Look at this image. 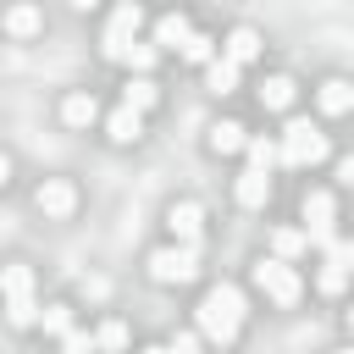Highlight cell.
<instances>
[{"label": "cell", "instance_id": "ac0fdd59", "mask_svg": "<svg viewBox=\"0 0 354 354\" xmlns=\"http://www.w3.org/2000/svg\"><path fill=\"white\" fill-rule=\"evenodd\" d=\"M260 105H266V111H288V105H293V77H266Z\"/></svg>", "mask_w": 354, "mask_h": 354}, {"label": "cell", "instance_id": "603a6c76", "mask_svg": "<svg viewBox=\"0 0 354 354\" xmlns=\"http://www.w3.org/2000/svg\"><path fill=\"white\" fill-rule=\"evenodd\" d=\"M210 44H216L210 33H188V44H183V61H194V66H210V61H216V55H210Z\"/></svg>", "mask_w": 354, "mask_h": 354}, {"label": "cell", "instance_id": "8992f818", "mask_svg": "<svg viewBox=\"0 0 354 354\" xmlns=\"http://www.w3.org/2000/svg\"><path fill=\"white\" fill-rule=\"evenodd\" d=\"M299 210H304V238H310L315 249H332V194L310 188Z\"/></svg>", "mask_w": 354, "mask_h": 354}, {"label": "cell", "instance_id": "4fadbf2b", "mask_svg": "<svg viewBox=\"0 0 354 354\" xmlns=\"http://www.w3.org/2000/svg\"><path fill=\"white\" fill-rule=\"evenodd\" d=\"M254 55H260V33H254V28H232V33H227V61L243 66V61H254Z\"/></svg>", "mask_w": 354, "mask_h": 354}, {"label": "cell", "instance_id": "7a4b0ae2", "mask_svg": "<svg viewBox=\"0 0 354 354\" xmlns=\"http://www.w3.org/2000/svg\"><path fill=\"white\" fill-rule=\"evenodd\" d=\"M0 288H6V321L11 326H33L39 321V304H33V271L17 260L0 271Z\"/></svg>", "mask_w": 354, "mask_h": 354}, {"label": "cell", "instance_id": "cb8c5ba5", "mask_svg": "<svg viewBox=\"0 0 354 354\" xmlns=\"http://www.w3.org/2000/svg\"><path fill=\"white\" fill-rule=\"evenodd\" d=\"M94 343H100L105 354H122V348H127V326H122V321H105V326L94 332Z\"/></svg>", "mask_w": 354, "mask_h": 354}, {"label": "cell", "instance_id": "9a60e30c", "mask_svg": "<svg viewBox=\"0 0 354 354\" xmlns=\"http://www.w3.org/2000/svg\"><path fill=\"white\" fill-rule=\"evenodd\" d=\"M205 83H210V94H232V88H238V61H227V55L210 61V66H205Z\"/></svg>", "mask_w": 354, "mask_h": 354}, {"label": "cell", "instance_id": "2e32d148", "mask_svg": "<svg viewBox=\"0 0 354 354\" xmlns=\"http://www.w3.org/2000/svg\"><path fill=\"white\" fill-rule=\"evenodd\" d=\"M243 144H249V133H243L238 122H216V127H210V149H216V155H232V149H243Z\"/></svg>", "mask_w": 354, "mask_h": 354}, {"label": "cell", "instance_id": "83f0119b", "mask_svg": "<svg viewBox=\"0 0 354 354\" xmlns=\"http://www.w3.org/2000/svg\"><path fill=\"white\" fill-rule=\"evenodd\" d=\"M105 293H111L105 277H83V299H105Z\"/></svg>", "mask_w": 354, "mask_h": 354}, {"label": "cell", "instance_id": "f546056e", "mask_svg": "<svg viewBox=\"0 0 354 354\" xmlns=\"http://www.w3.org/2000/svg\"><path fill=\"white\" fill-rule=\"evenodd\" d=\"M171 354H205V348H199V337H194V332H183V337L171 343Z\"/></svg>", "mask_w": 354, "mask_h": 354}, {"label": "cell", "instance_id": "f1b7e54d", "mask_svg": "<svg viewBox=\"0 0 354 354\" xmlns=\"http://www.w3.org/2000/svg\"><path fill=\"white\" fill-rule=\"evenodd\" d=\"M326 260H337V266H354V243H337V238H332V249H326Z\"/></svg>", "mask_w": 354, "mask_h": 354}, {"label": "cell", "instance_id": "d4e9b609", "mask_svg": "<svg viewBox=\"0 0 354 354\" xmlns=\"http://www.w3.org/2000/svg\"><path fill=\"white\" fill-rule=\"evenodd\" d=\"M304 243H310V238H304V232H293V227H282V232H277V254H282V260H299V254H304Z\"/></svg>", "mask_w": 354, "mask_h": 354}, {"label": "cell", "instance_id": "9c48e42d", "mask_svg": "<svg viewBox=\"0 0 354 354\" xmlns=\"http://www.w3.org/2000/svg\"><path fill=\"white\" fill-rule=\"evenodd\" d=\"M271 199V171H260V166H249L243 177H238V205H249V210H260Z\"/></svg>", "mask_w": 354, "mask_h": 354}, {"label": "cell", "instance_id": "8fae6325", "mask_svg": "<svg viewBox=\"0 0 354 354\" xmlns=\"http://www.w3.org/2000/svg\"><path fill=\"white\" fill-rule=\"evenodd\" d=\"M166 221H171V232H177L183 243H194V238H199V227H205V210H199L194 199H183V205H171V216H166Z\"/></svg>", "mask_w": 354, "mask_h": 354}, {"label": "cell", "instance_id": "44dd1931", "mask_svg": "<svg viewBox=\"0 0 354 354\" xmlns=\"http://www.w3.org/2000/svg\"><path fill=\"white\" fill-rule=\"evenodd\" d=\"M243 149H249V166H260V171H271L282 160V144H271V138H249Z\"/></svg>", "mask_w": 354, "mask_h": 354}, {"label": "cell", "instance_id": "836d02e7", "mask_svg": "<svg viewBox=\"0 0 354 354\" xmlns=\"http://www.w3.org/2000/svg\"><path fill=\"white\" fill-rule=\"evenodd\" d=\"M144 354H171V348H144Z\"/></svg>", "mask_w": 354, "mask_h": 354}, {"label": "cell", "instance_id": "6da1fadb", "mask_svg": "<svg viewBox=\"0 0 354 354\" xmlns=\"http://www.w3.org/2000/svg\"><path fill=\"white\" fill-rule=\"evenodd\" d=\"M238 326H243V299H238V288H210L205 299H199V332L210 337V343H232L238 337Z\"/></svg>", "mask_w": 354, "mask_h": 354}, {"label": "cell", "instance_id": "5bb4252c", "mask_svg": "<svg viewBox=\"0 0 354 354\" xmlns=\"http://www.w3.org/2000/svg\"><path fill=\"white\" fill-rule=\"evenodd\" d=\"M155 100H160V88L138 72V77H127V88H122V105H133V111H155Z\"/></svg>", "mask_w": 354, "mask_h": 354}, {"label": "cell", "instance_id": "277c9868", "mask_svg": "<svg viewBox=\"0 0 354 354\" xmlns=\"http://www.w3.org/2000/svg\"><path fill=\"white\" fill-rule=\"evenodd\" d=\"M254 288L266 299H277V304H299V293H304V282H299V271L288 260H260L254 266Z\"/></svg>", "mask_w": 354, "mask_h": 354}, {"label": "cell", "instance_id": "5b68a950", "mask_svg": "<svg viewBox=\"0 0 354 354\" xmlns=\"http://www.w3.org/2000/svg\"><path fill=\"white\" fill-rule=\"evenodd\" d=\"M149 277H155V282H194V277H199L194 243H177V249H155V254H149Z\"/></svg>", "mask_w": 354, "mask_h": 354}, {"label": "cell", "instance_id": "7c38bea8", "mask_svg": "<svg viewBox=\"0 0 354 354\" xmlns=\"http://www.w3.org/2000/svg\"><path fill=\"white\" fill-rule=\"evenodd\" d=\"M94 116H100L94 94H66V100H61V122H66V127H88Z\"/></svg>", "mask_w": 354, "mask_h": 354}, {"label": "cell", "instance_id": "484cf974", "mask_svg": "<svg viewBox=\"0 0 354 354\" xmlns=\"http://www.w3.org/2000/svg\"><path fill=\"white\" fill-rule=\"evenodd\" d=\"M343 288H348V266L326 260V266H321V293H343Z\"/></svg>", "mask_w": 354, "mask_h": 354}, {"label": "cell", "instance_id": "e575fe53", "mask_svg": "<svg viewBox=\"0 0 354 354\" xmlns=\"http://www.w3.org/2000/svg\"><path fill=\"white\" fill-rule=\"evenodd\" d=\"M348 332H354V310H348Z\"/></svg>", "mask_w": 354, "mask_h": 354}, {"label": "cell", "instance_id": "ffe728a7", "mask_svg": "<svg viewBox=\"0 0 354 354\" xmlns=\"http://www.w3.org/2000/svg\"><path fill=\"white\" fill-rule=\"evenodd\" d=\"M6 33L33 39V33H39V11H33V6H11V11H6Z\"/></svg>", "mask_w": 354, "mask_h": 354}, {"label": "cell", "instance_id": "1f68e13d", "mask_svg": "<svg viewBox=\"0 0 354 354\" xmlns=\"http://www.w3.org/2000/svg\"><path fill=\"white\" fill-rule=\"evenodd\" d=\"M6 183H11V160L0 155V188H6Z\"/></svg>", "mask_w": 354, "mask_h": 354}, {"label": "cell", "instance_id": "ba28073f", "mask_svg": "<svg viewBox=\"0 0 354 354\" xmlns=\"http://www.w3.org/2000/svg\"><path fill=\"white\" fill-rule=\"evenodd\" d=\"M105 133H111L116 144H133V138L144 133V111H133V105H116V111L105 116Z\"/></svg>", "mask_w": 354, "mask_h": 354}, {"label": "cell", "instance_id": "d590c367", "mask_svg": "<svg viewBox=\"0 0 354 354\" xmlns=\"http://www.w3.org/2000/svg\"><path fill=\"white\" fill-rule=\"evenodd\" d=\"M337 354H354V348H337Z\"/></svg>", "mask_w": 354, "mask_h": 354}, {"label": "cell", "instance_id": "7402d4cb", "mask_svg": "<svg viewBox=\"0 0 354 354\" xmlns=\"http://www.w3.org/2000/svg\"><path fill=\"white\" fill-rule=\"evenodd\" d=\"M39 326H44L50 337H66V332H72V310H66V304H50V310H39Z\"/></svg>", "mask_w": 354, "mask_h": 354}, {"label": "cell", "instance_id": "d6a6232c", "mask_svg": "<svg viewBox=\"0 0 354 354\" xmlns=\"http://www.w3.org/2000/svg\"><path fill=\"white\" fill-rule=\"evenodd\" d=\"M72 6H77V11H94V6H100V0H72Z\"/></svg>", "mask_w": 354, "mask_h": 354}, {"label": "cell", "instance_id": "4dcf8cb0", "mask_svg": "<svg viewBox=\"0 0 354 354\" xmlns=\"http://www.w3.org/2000/svg\"><path fill=\"white\" fill-rule=\"evenodd\" d=\"M337 183H343V188H354V155H343V160H337Z\"/></svg>", "mask_w": 354, "mask_h": 354}, {"label": "cell", "instance_id": "52a82bcc", "mask_svg": "<svg viewBox=\"0 0 354 354\" xmlns=\"http://www.w3.org/2000/svg\"><path fill=\"white\" fill-rule=\"evenodd\" d=\"M33 199H39V210H44V216H55V221H61V216H72V210H77V188H72V183H66V177H44V183H39V194H33Z\"/></svg>", "mask_w": 354, "mask_h": 354}, {"label": "cell", "instance_id": "e0dca14e", "mask_svg": "<svg viewBox=\"0 0 354 354\" xmlns=\"http://www.w3.org/2000/svg\"><path fill=\"white\" fill-rule=\"evenodd\" d=\"M188 33H194V28H188V17H183V11H171V17H160V22H155V39H160V44H177V50H183V44H188Z\"/></svg>", "mask_w": 354, "mask_h": 354}, {"label": "cell", "instance_id": "d6986e66", "mask_svg": "<svg viewBox=\"0 0 354 354\" xmlns=\"http://www.w3.org/2000/svg\"><path fill=\"white\" fill-rule=\"evenodd\" d=\"M138 22H144V11H138V0H127V6H116V11H111V28H105V33L133 39V33H138Z\"/></svg>", "mask_w": 354, "mask_h": 354}, {"label": "cell", "instance_id": "3957f363", "mask_svg": "<svg viewBox=\"0 0 354 354\" xmlns=\"http://www.w3.org/2000/svg\"><path fill=\"white\" fill-rule=\"evenodd\" d=\"M282 160H288V166H315V160H326V133L310 127V122H288V133H282Z\"/></svg>", "mask_w": 354, "mask_h": 354}, {"label": "cell", "instance_id": "4316f807", "mask_svg": "<svg viewBox=\"0 0 354 354\" xmlns=\"http://www.w3.org/2000/svg\"><path fill=\"white\" fill-rule=\"evenodd\" d=\"M61 348H66V354H94V348H100V343H94V337H88V332H77V326H72V332H66V337H61Z\"/></svg>", "mask_w": 354, "mask_h": 354}, {"label": "cell", "instance_id": "30bf717a", "mask_svg": "<svg viewBox=\"0 0 354 354\" xmlns=\"http://www.w3.org/2000/svg\"><path fill=\"white\" fill-rule=\"evenodd\" d=\"M315 100H321V111H326V116H343V111L354 105V83H348V77H326Z\"/></svg>", "mask_w": 354, "mask_h": 354}]
</instances>
